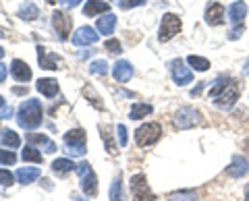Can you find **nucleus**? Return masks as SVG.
Instances as JSON below:
<instances>
[{"mask_svg": "<svg viewBox=\"0 0 249 201\" xmlns=\"http://www.w3.org/2000/svg\"><path fill=\"white\" fill-rule=\"evenodd\" d=\"M145 4V0H121L119 6L123 11H129V9H135V6H142Z\"/></svg>", "mask_w": 249, "mask_h": 201, "instance_id": "obj_38", "label": "nucleus"}, {"mask_svg": "<svg viewBox=\"0 0 249 201\" xmlns=\"http://www.w3.org/2000/svg\"><path fill=\"white\" fill-rule=\"evenodd\" d=\"M65 151L69 156L83 158L85 156V131L83 129H73L65 133Z\"/></svg>", "mask_w": 249, "mask_h": 201, "instance_id": "obj_2", "label": "nucleus"}, {"mask_svg": "<svg viewBox=\"0 0 249 201\" xmlns=\"http://www.w3.org/2000/svg\"><path fill=\"white\" fill-rule=\"evenodd\" d=\"M19 17L25 21H36L40 17V9H37L34 2H25V4H21V9H19Z\"/></svg>", "mask_w": 249, "mask_h": 201, "instance_id": "obj_26", "label": "nucleus"}, {"mask_svg": "<svg viewBox=\"0 0 249 201\" xmlns=\"http://www.w3.org/2000/svg\"><path fill=\"white\" fill-rule=\"evenodd\" d=\"M75 168H77L75 162H71L69 158H58V160L52 162V172L58 174V176H67L69 172H73Z\"/></svg>", "mask_w": 249, "mask_h": 201, "instance_id": "obj_23", "label": "nucleus"}, {"mask_svg": "<svg viewBox=\"0 0 249 201\" xmlns=\"http://www.w3.org/2000/svg\"><path fill=\"white\" fill-rule=\"evenodd\" d=\"M245 148H247V150H249V139H247V143H245Z\"/></svg>", "mask_w": 249, "mask_h": 201, "instance_id": "obj_49", "label": "nucleus"}, {"mask_svg": "<svg viewBox=\"0 0 249 201\" xmlns=\"http://www.w3.org/2000/svg\"><path fill=\"white\" fill-rule=\"evenodd\" d=\"M173 122H175V127H177V129L185 131V129L197 127L199 122H201V114L196 110V108H191V106H185V108H181V110H178V112L175 114Z\"/></svg>", "mask_w": 249, "mask_h": 201, "instance_id": "obj_6", "label": "nucleus"}, {"mask_svg": "<svg viewBox=\"0 0 249 201\" xmlns=\"http://www.w3.org/2000/svg\"><path fill=\"white\" fill-rule=\"evenodd\" d=\"M4 104H6V102H4V98L0 96V108H4Z\"/></svg>", "mask_w": 249, "mask_h": 201, "instance_id": "obj_46", "label": "nucleus"}, {"mask_svg": "<svg viewBox=\"0 0 249 201\" xmlns=\"http://www.w3.org/2000/svg\"><path fill=\"white\" fill-rule=\"evenodd\" d=\"M83 0H60V6H65V9H75V6H79Z\"/></svg>", "mask_w": 249, "mask_h": 201, "instance_id": "obj_41", "label": "nucleus"}, {"mask_svg": "<svg viewBox=\"0 0 249 201\" xmlns=\"http://www.w3.org/2000/svg\"><path fill=\"white\" fill-rule=\"evenodd\" d=\"M229 81H231V79H224V77H220V79L216 81V85H214V87L208 91V96H210V98H216V96H220L222 91H224V87H227V85H229Z\"/></svg>", "mask_w": 249, "mask_h": 201, "instance_id": "obj_31", "label": "nucleus"}, {"mask_svg": "<svg viewBox=\"0 0 249 201\" xmlns=\"http://www.w3.org/2000/svg\"><path fill=\"white\" fill-rule=\"evenodd\" d=\"M227 13H229V19L239 25V23L247 17V4L243 2V0H237V2H232V4L229 6Z\"/></svg>", "mask_w": 249, "mask_h": 201, "instance_id": "obj_19", "label": "nucleus"}, {"mask_svg": "<svg viewBox=\"0 0 249 201\" xmlns=\"http://www.w3.org/2000/svg\"><path fill=\"white\" fill-rule=\"evenodd\" d=\"M77 174H79V183H81V191L85 195L93 197L98 193V179H96V172L91 170V166L88 162H81V164H77Z\"/></svg>", "mask_w": 249, "mask_h": 201, "instance_id": "obj_4", "label": "nucleus"}, {"mask_svg": "<svg viewBox=\"0 0 249 201\" xmlns=\"http://www.w3.org/2000/svg\"><path fill=\"white\" fill-rule=\"evenodd\" d=\"M52 27L56 29L58 40H60V42H65L67 37H69V34H71L73 21H71V17H69L67 13H62V11H54V13H52Z\"/></svg>", "mask_w": 249, "mask_h": 201, "instance_id": "obj_9", "label": "nucleus"}, {"mask_svg": "<svg viewBox=\"0 0 249 201\" xmlns=\"http://www.w3.org/2000/svg\"><path fill=\"white\" fill-rule=\"evenodd\" d=\"M36 50H37V63H40V67L46 68V71H56L60 63V58L56 54H48V50L44 46H37Z\"/></svg>", "mask_w": 249, "mask_h": 201, "instance_id": "obj_13", "label": "nucleus"}, {"mask_svg": "<svg viewBox=\"0 0 249 201\" xmlns=\"http://www.w3.org/2000/svg\"><path fill=\"white\" fill-rule=\"evenodd\" d=\"M197 193L196 191H177L170 195V201H196Z\"/></svg>", "mask_w": 249, "mask_h": 201, "instance_id": "obj_29", "label": "nucleus"}, {"mask_svg": "<svg viewBox=\"0 0 249 201\" xmlns=\"http://www.w3.org/2000/svg\"><path fill=\"white\" fill-rule=\"evenodd\" d=\"M114 27H116V15H112V13H108V15H104V17H100L98 23H96L98 34H102V35L114 34Z\"/></svg>", "mask_w": 249, "mask_h": 201, "instance_id": "obj_17", "label": "nucleus"}, {"mask_svg": "<svg viewBox=\"0 0 249 201\" xmlns=\"http://www.w3.org/2000/svg\"><path fill=\"white\" fill-rule=\"evenodd\" d=\"M0 145H4L9 150H17L21 145V139L13 129H0Z\"/></svg>", "mask_w": 249, "mask_h": 201, "instance_id": "obj_20", "label": "nucleus"}, {"mask_svg": "<svg viewBox=\"0 0 249 201\" xmlns=\"http://www.w3.org/2000/svg\"><path fill=\"white\" fill-rule=\"evenodd\" d=\"M110 201H123V184H121V176H116L112 181L110 187Z\"/></svg>", "mask_w": 249, "mask_h": 201, "instance_id": "obj_30", "label": "nucleus"}, {"mask_svg": "<svg viewBox=\"0 0 249 201\" xmlns=\"http://www.w3.org/2000/svg\"><path fill=\"white\" fill-rule=\"evenodd\" d=\"M21 156H23V160H25V162H34V164H42V160H44L42 153L37 151L34 145H27V148L21 151Z\"/></svg>", "mask_w": 249, "mask_h": 201, "instance_id": "obj_27", "label": "nucleus"}, {"mask_svg": "<svg viewBox=\"0 0 249 201\" xmlns=\"http://www.w3.org/2000/svg\"><path fill=\"white\" fill-rule=\"evenodd\" d=\"M112 77L119 83H127L131 77H133V65L129 60H119L114 67H112Z\"/></svg>", "mask_w": 249, "mask_h": 201, "instance_id": "obj_14", "label": "nucleus"}, {"mask_svg": "<svg viewBox=\"0 0 249 201\" xmlns=\"http://www.w3.org/2000/svg\"><path fill=\"white\" fill-rule=\"evenodd\" d=\"M239 91H241L239 83L231 79V81H229V85H227V87H224L222 94H220V96H216L214 104H216L218 108H222V110H229V108L235 106V102L239 100Z\"/></svg>", "mask_w": 249, "mask_h": 201, "instance_id": "obj_8", "label": "nucleus"}, {"mask_svg": "<svg viewBox=\"0 0 249 201\" xmlns=\"http://www.w3.org/2000/svg\"><path fill=\"white\" fill-rule=\"evenodd\" d=\"M131 197H133V201H154L156 199L143 174L131 176Z\"/></svg>", "mask_w": 249, "mask_h": 201, "instance_id": "obj_7", "label": "nucleus"}, {"mask_svg": "<svg viewBox=\"0 0 249 201\" xmlns=\"http://www.w3.org/2000/svg\"><path fill=\"white\" fill-rule=\"evenodd\" d=\"M187 65H191L196 71H208V68H210V60L208 58H201V56H196V54H191V56L187 58Z\"/></svg>", "mask_w": 249, "mask_h": 201, "instance_id": "obj_28", "label": "nucleus"}, {"mask_svg": "<svg viewBox=\"0 0 249 201\" xmlns=\"http://www.w3.org/2000/svg\"><path fill=\"white\" fill-rule=\"evenodd\" d=\"M83 94H85V96H88V98H89V102H93V106H96V108H98V110H104V104H102V102H100V98H98L96 94H93V89H89V87H85V89H83Z\"/></svg>", "mask_w": 249, "mask_h": 201, "instance_id": "obj_37", "label": "nucleus"}, {"mask_svg": "<svg viewBox=\"0 0 249 201\" xmlns=\"http://www.w3.org/2000/svg\"><path fill=\"white\" fill-rule=\"evenodd\" d=\"M170 71H173V79L177 85H189L193 81V73H191V68L189 67H185V63L181 58H177L170 63Z\"/></svg>", "mask_w": 249, "mask_h": 201, "instance_id": "obj_10", "label": "nucleus"}, {"mask_svg": "<svg viewBox=\"0 0 249 201\" xmlns=\"http://www.w3.org/2000/svg\"><path fill=\"white\" fill-rule=\"evenodd\" d=\"M6 79V67L4 65H0V83H2Z\"/></svg>", "mask_w": 249, "mask_h": 201, "instance_id": "obj_43", "label": "nucleus"}, {"mask_svg": "<svg viewBox=\"0 0 249 201\" xmlns=\"http://www.w3.org/2000/svg\"><path fill=\"white\" fill-rule=\"evenodd\" d=\"M245 199L249 201V183H247V187H245Z\"/></svg>", "mask_w": 249, "mask_h": 201, "instance_id": "obj_45", "label": "nucleus"}, {"mask_svg": "<svg viewBox=\"0 0 249 201\" xmlns=\"http://www.w3.org/2000/svg\"><path fill=\"white\" fill-rule=\"evenodd\" d=\"M154 108L150 104H142V102H137L131 106V110H129V118H133V120H139V118H143V117H150Z\"/></svg>", "mask_w": 249, "mask_h": 201, "instance_id": "obj_25", "label": "nucleus"}, {"mask_svg": "<svg viewBox=\"0 0 249 201\" xmlns=\"http://www.w3.org/2000/svg\"><path fill=\"white\" fill-rule=\"evenodd\" d=\"M15 162H17V156H15V153L9 150H0V164H4V166H13Z\"/></svg>", "mask_w": 249, "mask_h": 201, "instance_id": "obj_33", "label": "nucleus"}, {"mask_svg": "<svg viewBox=\"0 0 249 201\" xmlns=\"http://www.w3.org/2000/svg\"><path fill=\"white\" fill-rule=\"evenodd\" d=\"M116 133H119V145H121V148H127V143H129L127 127H124V125H116Z\"/></svg>", "mask_w": 249, "mask_h": 201, "instance_id": "obj_35", "label": "nucleus"}, {"mask_svg": "<svg viewBox=\"0 0 249 201\" xmlns=\"http://www.w3.org/2000/svg\"><path fill=\"white\" fill-rule=\"evenodd\" d=\"M36 89L46 98H54L58 94V81L56 79H40L36 85Z\"/></svg>", "mask_w": 249, "mask_h": 201, "instance_id": "obj_22", "label": "nucleus"}, {"mask_svg": "<svg viewBox=\"0 0 249 201\" xmlns=\"http://www.w3.org/2000/svg\"><path fill=\"white\" fill-rule=\"evenodd\" d=\"M11 75L15 81H21V83H27L31 79V68L27 67V63H23V60L15 58L11 63Z\"/></svg>", "mask_w": 249, "mask_h": 201, "instance_id": "obj_15", "label": "nucleus"}, {"mask_svg": "<svg viewBox=\"0 0 249 201\" xmlns=\"http://www.w3.org/2000/svg\"><path fill=\"white\" fill-rule=\"evenodd\" d=\"M40 174H42L40 168L25 166V168H19V170H17V181H19L21 184H29V183H34L36 179H40Z\"/></svg>", "mask_w": 249, "mask_h": 201, "instance_id": "obj_24", "label": "nucleus"}, {"mask_svg": "<svg viewBox=\"0 0 249 201\" xmlns=\"http://www.w3.org/2000/svg\"><path fill=\"white\" fill-rule=\"evenodd\" d=\"M11 114H13V110H11V108H6V106H4V110L0 112V118H11Z\"/></svg>", "mask_w": 249, "mask_h": 201, "instance_id": "obj_42", "label": "nucleus"}, {"mask_svg": "<svg viewBox=\"0 0 249 201\" xmlns=\"http://www.w3.org/2000/svg\"><path fill=\"white\" fill-rule=\"evenodd\" d=\"M46 2H48V4H54V2H56V0H46Z\"/></svg>", "mask_w": 249, "mask_h": 201, "instance_id": "obj_47", "label": "nucleus"}, {"mask_svg": "<svg viewBox=\"0 0 249 201\" xmlns=\"http://www.w3.org/2000/svg\"><path fill=\"white\" fill-rule=\"evenodd\" d=\"M100 131H102V137H104L106 150H108V151H110V153H112V156H114V153H116V151H119V150H116V148H114V143H112V139H110V135H106V129H104V127H100Z\"/></svg>", "mask_w": 249, "mask_h": 201, "instance_id": "obj_39", "label": "nucleus"}, {"mask_svg": "<svg viewBox=\"0 0 249 201\" xmlns=\"http://www.w3.org/2000/svg\"><path fill=\"white\" fill-rule=\"evenodd\" d=\"M27 141H29L31 145H40V148H44V151H48V153L56 151V143H54L52 139H48L46 135H40V133H29V135H27Z\"/></svg>", "mask_w": 249, "mask_h": 201, "instance_id": "obj_18", "label": "nucleus"}, {"mask_svg": "<svg viewBox=\"0 0 249 201\" xmlns=\"http://www.w3.org/2000/svg\"><path fill=\"white\" fill-rule=\"evenodd\" d=\"M89 71L96 75H108V63L106 60H93L89 65Z\"/></svg>", "mask_w": 249, "mask_h": 201, "instance_id": "obj_32", "label": "nucleus"}, {"mask_svg": "<svg viewBox=\"0 0 249 201\" xmlns=\"http://www.w3.org/2000/svg\"><path fill=\"white\" fill-rule=\"evenodd\" d=\"M2 56H4V50H2V48H0V58H2Z\"/></svg>", "mask_w": 249, "mask_h": 201, "instance_id": "obj_48", "label": "nucleus"}, {"mask_svg": "<svg viewBox=\"0 0 249 201\" xmlns=\"http://www.w3.org/2000/svg\"><path fill=\"white\" fill-rule=\"evenodd\" d=\"M114 2H121V0H114Z\"/></svg>", "mask_w": 249, "mask_h": 201, "instance_id": "obj_50", "label": "nucleus"}, {"mask_svg": "<svg viewBox=\"0 0 249 201\" xmlns=\"http://www.w3.org/2000/svg\"><path fill=\"white\" fill-rule=\"evenodd\" d=\"M104 48H106V52H110V54H114V56H119L121 54V42L119 40H106V44H104Z\"/></svg>", "mask_w": 249, "mask_h": 201, "instance_id": "obj_34", "label": "nucleus"}, {"mask_svg": "<svg viewBox=\"0 0 249 201\" xmlns=\"http://www.w3.org/2000/svg\"><path fill=\"white\" fill-rule=\"evenodd\" d=\"M181 27H183L181 19H178L175 13H166L164 17H162L160 29H158V40H160V42H168V40H173V37H175L177 34H181Z\"/></svg>", "mask_w": 249, "mask_h": 201, "instance_id": "obj_5", "label": "nucleus"}, {"mask_svg": "<svg viewBox=\"0 0 249 201\" xmlns=\"http://www.w3.org/2000/svg\"><path fill=\"white\" fill-rule=\"evenodd\" d=\"M98 37H100L98 29H91L89 25H83L73 34L71 42H73V46H91V44L98 42Z\"/></svg>", "mask_w": 249, "mask_h": 201, "instance_id": "obj_11", "label": "nucleus"}, {"mask_svg": "<svg viewBox=\"0 0 249 201\" xmlns=\"http://www.w3.org/2000/svg\"><path fill=\"white\" fill-rule=\"evenodd\" d=\"M249 172V164L243 156H235L231 162V166L227 168V174L232 176V179H241V176H245Z\"/></svg>", "mask_w": 249, "mask_h": 201, "instance_id": "obj_16", "label": "nucleus"}, {"mask_svg": "<svg viewBox=\"0 0 249 201\" xmlns=\"http://www.w3.org/2000/svg\"><path fill=\"white\" fill-rule=\"evenodd\" d=\"M108 2H102V0H88L83 6V15L85 17H96L100 13H108Z\"/></svg>", "mask_w": 249, "mask_h": 201, "instance_id": "obj_21", "label": "nucleus"}, {"mask_svg": "<svg viewBox=\"0 0 249 201\" xmlns=\"http://www.w3.org/2000/svg\"><path fill=\"white\" fill-rule=\"evenodd\" d=\"M162 137V127L158 122H145L135 131V143L137 148H147V145H154L158 139Z\"/></svg>", "mask_w": 249, "mask_h": 201, "instance_id": "obj_3", "label": "nucleus"}, {"mask_svg": "<svg viewBox=\"0 0 249 201\" xmlns=\"http://www.w3.org/2000/svg\"><path fill=\"white\" fill-rule=\"evenodd\" d=\"M44 117V108L40 104V100H25L19 110H17V122L21 129H36L42 125Z\"/></svg>", "mask_w": 249, "mask_h": 201, "instance_id": "obj_1", "label": "nucleus"}, {"mask_svg": "<svg viewBox=\"0 0 249 201\" xmlns=\"http://www.w3.org/2000/svg\"><path fill=\"white\" fill-rule=\"evenodd\" d=\"M13 181H15L13 172H9V170H2V168H0V184H2V187H11Z\"/></svg>", "mask_w": 249, "mask_h": 201, "instance_id": "obj_36", "label": "nucleus"}, {"mask_svg": "<svg viewBox=\"0 0 249 201\" xmlns=\"http://www.w3.org/2000/svg\"><path fill=\"white\" fill-rule=\"evenodd\" d=\"M243 32H245V27H243V25H241V23H239L237 27H232V29H231V34H229V40H239V37L243 35Z\"/></svg>", "mask_w": 249, "mask_h": 201, "instance_id": "obj_40", "label": "nucleus"}, {"mask_svg": "<svg viewBox=\"0 0 249 201\" xmlns=\"http://www.w3.org/2000/svg\"><path fill=\"white\" fill-rule=\"evenodd\" d=\"M243 73L249 75V58H247V63H245V68H243Z\"/></svg>", "mask_w": 249, "mask_h": 201, "instance_id": "obj_44", "label": "nucleus"}, {"mask_svg": "<svg viewBox=\"0 0 249 201\" xmlns=\"http://www.w3.org/2000/svg\"><path fill=\"white\" fill-rule=\"evenodd\" d=\"M206 23L212 27H218L224 23V6L220 2H210L206 6Z\"/></svg>", "mask_w": 249, "mask_h": 201, "instance_id": "obj_12", "label": "nucleus"}]
</instances>
